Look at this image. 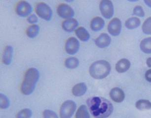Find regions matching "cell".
<instances>
[{
  "label": "cell",
  "mask_w": 151,
  "mask_h": 118,
  "mask_svg": "<svg viewBox=\"0 0 151 118\" xmlns=\"http://www.w3.org/2000/svg\"><path fill=\"white\" fill-rule=\"evenodd\" d=\"M90 112L95 118H107L113 111V106L109 100L101 97H94L87 100Z\"/></svg>",
  "instance_id": "obj_1"
},
{
  "label": "cell",
  "mask_w": 151,
  "mask_h": 118,
  "mask_svg": "<svg viewBox=\"0 0 151 118\" xmlns=\"http://www.w3.org/2000/svg\"><path fill=\"white\" fill-rule=\"evenodd\" d=\"M39 77V72L36 68H30L28 70L21 85V91L23 94L26 95L32 94L35 90Z\"/></svg>",
  "instance_id": "obj_2"
},
{
  "label": "cell",
  "mask_w": 151,
  "mask_h": 118,
  "mask_svg": "<svg viewBox=\"0 0 151 118\" xmlns=\"http://www.w3.org/2000/svg\"><path fill=\"white\" fill-rule=\"evenodd\" d=\"M111 70L110 64L107 61L99 60L92 63L89 68V73L96 79H102L107 76Z\"/></svg>",
  "instance_id": "obj_3"
},
{
  "label": "cell",
  "mask_w": 151,
  "mask_h": 118,
  "mask_svg": "<svg viewBox=\"0 0 151 118\" xmlns=\"http://www.w3.org/2000/svg\"><path fill=\"white\" fill-rule=\"evenodd\" d=\"M76 104L71 100H67L61 106L60 110V118H71L75 112Z\"/></svg>",
  "instance_id": "obj_4"
},
{
  "label": "cell",
  "mask_w": 151,
  "mask_h": 118,
  "mask_svg": "<svg viewBox=\"0 0 151 118\" xmlns=\"http://www.w3.org/2000/svg\"><path fill=\"white\" fill-rule=\"evenodd\" d=\"M36 11L38 16L47 21L52 19V11L50 6L45 3H39L37 5Z\"/></svg>",
  "instance_id": "obj_5"
},
{
  "label": "cell",
  "mask_w": 151,
  "mask_h": 118,
  "mask_svg": "<svg viewBox=\"0 0 151 118\" xmlns=\"http://www.w3.org/2000/svg\"><path fill=\"white\" fill-rule=\"evenodd\" d=\"M100 11L103 17L106 19H110L114 13L113 4L109 0H102L99 5Z\"/></svg>",
  "instance_id": "obj_6"
},
{
  "label": "cell",
  "mask_w": 151,
  "mask_h": 118,
  "mask_svg": "<svg viewBox=\"0 0 151 118\" xmlns=\"http://www.w3.org/2000/svg\"><path fill=\"white\" fill-rule=\"evenodd\" d=\"M32 8L30 4L25 1H20L16 7L17 14L20 16L25 17L32 12Z\"/></svg>",
  "instance_id": "obj_7"
},
{
  "label": "cell",
  "mask_w": 151,
  "mask_h": 118,
  "mask_svg": "<svg viewBox=\"0 0 151 118\" xmlns=\"http://www.w3.org/2000/svg\"><path fill=\"white\" fill-rule=\"evenodd\" d=\"M80 43L76 38L71 37L68 38L65 44V50L70 55L75 54L79 51Z\"/></svg>",
  "instance_id": "obj_8"
},
{
  "label": "cell",
  "mask_w": 151,
  "mask_h": 118,
  "mask_svg": "<svg viewBox=\"0 0 151 118\" xmlns=\"http://www.w3.org/2000/svg\"><path fill=\"white\" fill-rule=\"evenodd\" d=\"M122 22L118 18H113L109 22L108 31L113 36H118L122 30Z\"/></svg>",
  "instance_id": "obj_9"
},
{
  "label": "cell",
  "mask_w": 151,
  "mask_h": 118,
  "mask_svg": "<svg viewBox=\"0 0 151 118\" xmlns=\"http://www.w3.org/2000/svg\"><path fill=\"white\" fill-rule=\"evenodd\" d=\"M58 14L62 18H71L75 14L74 10L71 6L66 4H61L57 9Z\"/></svg>",
  "instance_id": "obj_10"
},
{
  "label": "cell",
  "mask_w": 151,
  "mask_h": 118,
  "mask_svg": "<svg viewBox=\"0 0 151 118\" xmlns=\"http://www.w3.org/2000/svg\"><path fill=\"white\" fill-rule=\"evenodd\" d=\"M110 97L114 102L116 103H121L124 100L125 94L121 88L115 87L111 90Z\"/></svg>",
  "instance_id": "obj_11"
},
{
  "label": "cell",
  "mask_w": 151,
  "mask_h": 118,
  "mask_svg": "<svg viewBox=\"0 0 151 118\" xmlns=\"http://www.w3.org/2000/svg\"><path fill=\"white\" fill-rule=\"evenodd\" d=\"M111 42V38L109 35L106 33H102L95 40V43L97 46L100 48L107 47Z\"/></svg>",
  "instance_id": "obj_12"
},
{
  "label": "cell",
  "mask_w": 151,
  "mask_h": 118,
  "mask_svg": "<svg viewBox=\"0 0 151 118\" xmlns=\"http://www.w3.org/2000/svg\"><path fill=\"white\" fill-rule=\"evenodd\" d=\"M79 23L77 20L71 18L65 20L62 23L64 30L68 32H73L77 27Z\"/></svg>",
  "instance_id": "obj_13"
},
{
  "label": "cell",
  "mask_w": 151,
  "mask_h": 118,
  "mask_svg": "<svg viewBox=\"0 0 151 118\" xmlns=\"http://www.w3.org/2000/svg\"><path fill=\"white\" fill-rule=\"evenodd\" d=\"M131 63L129 60L122 59L116 65V70L119 73H125L130 68Z\"/></svg>",
  "instance_id": "obj_14"
},
{
  "label": "cell",
  "mask_w": 151,
  "mask_h": 118,
  "mask_svg": "<svg viewBox=\"0 0 151 118\" xmlns=\"http://www.w3.org/2000/svg\"><path fill=\"white\" fill-rule=\"evenodd\" d=\"M104 20L100 17H96L92 19L91 23V28L93 31H99L104 27Z\"/></svg>",
  "instance_id": "obj_15"
},
{
  "label": "cell",
  "mask_w": 151,
  "mask_h": 118,
  "mask_svg": "<svg viewBox=\"0 0 151 118\" xmlns=\"http://www.w3.org/2000/svg\"><path fill=\"white\" fill-rule=\"evenodd\" d=\"M13 56V48L12 46L8 45L6 47L3 54L2 60L4 64L6 65H9L12 61Z\"/></svg>",
  "instance_id": "obj_16"
},
{
  "label": "cell",
  "mask_w": 151,
  "mask_h": 118,
  "mask_svg": "<svg viewBox=\"0 0 151 118\" xmlns=\"http://www.w3.org/2000/svg\"><path fill=\"white\" fill-rule=\"evenodd\" d=\"M87 87L84 83H80L75 85L72 89V93L76 97H81L85 95Z\"/></svg>",
  "instance_id": "obj_17"
},
{
  "label": "cell",
  "mask_w": 151,
  "mask_h": 118,
  "mask_svg": "<svg viewBox=\"0 0 151 118\" xmlns=\"http://www.w3.org/2000/svg\"><path fill=\"white\" fill-rule=\"evenodd\" d=\"M75 33L79 39L83 41H88L90 38L89 33L83 27H80L76 29Z\"/></svg>",
  "instance_id": "obj_18"
},
{
  "label": "cell",
  "mask_w": 151,
  "mask_h": 118,
  "mask_svg": "<svg viewBox=\"0 0 151 118\" xmlns=\"http://www.w3.org/2000/svg\"><path fill=\"white\" fill-rule=\"evenodd\" d=\"M140 24V20L139 18L132 17L129 18L125 21V26L128 29L133 30L138 27Z\"/></svg>",
  "instance_id": "obj_19"
},
{
  "label": "cell",
  "mask_w": 151,
  "mask_h": 118,
  "mask_svg": "<svg viewBox=\"0 0 151 118\" xmlns=\"http://www.w3.org/2000/svg\"><path fill=\"white\" fill-rule=\"evenodd\" d=\"M140 47L141 51L144 53L151 54V37L145 38L143 39L140 44Z\"/></svg>",
  "instance_id": "obj_20"
},
{
  "label": "cell",
  "mask_w": 151,
  "mask_h": 118,
  "mask_svg": "<svg viewBox=\"0 0 151 118\" xmlns=\"http://www.w3.org/2000/svg\"><path fill=\"white\" fill-rule=\"evenodd\" d=\"M135 107L139 110H149L151 109V102L147 100H140L136 102Z\"/></svg>",
  "instance_id": "obj_21"
},
{
  "label": "cell",
  "mask_w": 151,
  "mask_h": 118,
  "mask_svg": "<svg viewBox=\"0 0 151 118\" xmlns=\"http://www.w3.org/2000/svg\"><path fill=\"white\" fill-rule=\"evenodd\" d=\"M76 118H90L88 108L86 105H82L79 108L76 114Z\"/></svg>",
  "instance_id": "obj_22"
},
{
  "label": "cell",
  "mask_w": 151,
  "mask_h": 118,
  "mask_svg": "<svg viewBox=\"0 0 151 118\" xmlns=\"http://www.w3.org/2000/svg\"><path fill=\"white\" fill-rule=\"evenodd\" d=\"M65 65L67 68L74 69L79 65V60L75 57H69L65 60Z\"/></svg>",
  "instance_id": "obj_23"
},
{
  "label": "cell",
  "mask_w": 151,
  "mask_h": 118,
  "mask_svg": "<svg viewBox=\"0 0 151 118\" xmlns=\"http://www.w3.org/2000/svg\"><path fill=\"white\" fill-rule=\"evenodd\" d=\"M39 31V26L37 25H32L28 27L26 31V33L28 37L33 38L37 36Z\"/></svg>",
  "instance_id": "obj_24"
},
{
  "label": "cell",
  "mask_w": 151,
  "mask_h": 118,
  "mask_svg": "<svg viewBox=\"0 0 151 118\" xmlns=\"http://www.w3.org/2000/svg\"><path fill=\"white\" fill-rule=\"evenodd\" d=\"M142 31L146 35H151V17L145 20L142 25Z\"/></svg>",
  "instance_id": "obj_25"
},
{
  "label": "cell",
  "mask_w": 151,
  "mask_h": 118,
  "mask_svg": "<svg viewBox=\"0 0 151 118\" xmlns=\"http://www.w3.org/2000/svg\"><path fill=\"white\" fill-rule=\"evenodd\" d=\"M32 112L30 109H22L17 114V118H30L32 117Z\"/></svg>",
  "instance_id": "obj_26"
},
{
  "label": "cell",
  "mask_w": 151,
  "mask_h": 118,
  "mask_svg": "<svg viewBox=\"0 0 151 118\" xmlns=\"http://www.w3.org/2000/svg\"><path fill=\"white\" fill-rule=\"evenodd\" d=\"M0 100H1V104H0L1 108L6 109L9 107V100L6 95L3 94H0Z\"/></svg>",
  "instance_id": "obj_27"
},
{
  "label": "cell",
  "mask_w": 151,
  "mask_h": 118,
  "mask_svg": "<svg viewBox=\"0 0 151 118\" xmlns=\"http://www.w3.org/2000/svg\"><path fill=\"white\" fill-rule=\"evenodd\" d=\"M133 12L134 15L137 16L143 17L145 16L144 11L142 6H135L133 9Z\"/></svg>",
  "instance_id": "obj_28"
},
{
  "label": "cell",
  "mask_w": 151,
  "mask_h": 118,
  "mask_svg": "<svg viewBox=\"0 0 151 118\" xmlns=\"http://www.w3.org/2000/svg\"><path fill=\"white\" fill-rule=\"evenodd\" d=\"M44 118H58L55 112L50 110H45L43 112Z\"/></svg>",
  "instance_id": "obj_29"
},
{
  "label": "cell",
  "mask_w": 151,
  "mask_h": 118,
  "mask_svg": "<svg viewBox=\"0 0 151 118\" xmlns=\"http://www.w3.org/2000/svg\"><path fill=\"white\" fill-rule=\"evenodd\" d=\"M38 17L34 14L30 15L27 18L28 22L31 24L37 23L38 22Z\"/></svg>",
  "instance_id": "obj_30"
},
{
  "label": "cell",
  "mask_w": 151,
  "mask_h": 118,
  "mask_svg": "<svg viewBox=\"0 0 151 118\" xmlns=\"http://www.w3.org/2000/svg\"><path fill=\"white\" fill-rule=\"evenodd\" d=\"M145 77L146 80L151 83V69L148 70L145 73Z\"/></svg>",
  "instance_id": "obj_31"
},
{
  "label": "cell",
  "mask_w": 151,
  "mask_h": 118,
  "mask_svg": "<svg viewBox=\"0 0 151 118\" xmlns=\"http://www.w3.org/2000/svg\"><path fill=\"white\" fill-rule=\"evenodd\" d=\"M146 64L149 68H151V57L147 59Z\"/></svg>",
  "instance_id": "obj_32"
},
{
  "label": "cell",
  "mask_w": 151,
  "mask_h": 118,
  "mask_svg": "<svg viewBox=\"0 0 151 118\" xmlns=\"http://www.w3.org/2000/svg\"><path fill=\"white\" fill-rule=\"evenodd\" d=\"M145 3L148 6H149L150 8H151V1H149V0H145L144 1Z\"/></svg>",
  "instance_id": "obj_33"
}]
</instances>
